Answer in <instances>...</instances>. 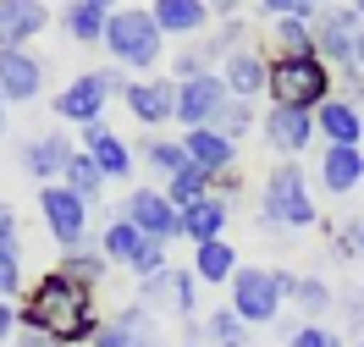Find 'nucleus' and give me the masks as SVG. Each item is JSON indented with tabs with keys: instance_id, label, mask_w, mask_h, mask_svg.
Returning a JSON list of instances; mask_svg holds the SVG:
<instances>
[{
	"instance_id": "obj_1",
	"label": "nucleus",
	"mask_w": 364,
	"mask_h": 347,
	"mask_svg": "<svg viewBox=\"0 0 364 347\" xmlns=\"http://www.w3.org/2000/svg\"><path fill=\"white\" fill-rule=\"evenodd\" d=\"M17 325L45 331L50 347H89L100 331V309H94V287L45 270L39 281H28L23 303H17Z\"/></svg>"
},
{
	"instance_id": "obj_2",
	"label": "nucleus",
	"mask_w": 364,
	"mask_h": 347,
	"mask_svg": "<svg viewBox=\"0 0 364 347\" xmlns=\"http://www.w3.org/2000/svg\"><path fill=\"white\" fill-rule=\"evenodd\" d=\"M105 55H111L116 72H127V77H149L160 67V55H166V33L155 28L149 17V6H116L111 17H105Z\"/></svg>"
},
{
	"instance_id": "obj_3",
	"label": "nucleus",
	"mask_w": 364,
	"mask_h": 347,
	"mask_svg": "<svg viewBox=\"0 0 364 347\" xmlns=\"http://www.w3.org/2000/svg\"><path fill=\"white\" fill-rule=\"evenodd\" d=\"M259 226L271 231H309L320 226L315 193H309V177L298 160H276L259 182Z\"/></svg>"
},
{
	"instance_id": "obj_4",
	"label": "nucleus",
	"mask_w": 364,
	"mask_h": 347,
	"mask_svg": "<svg viewBox=\"0 0 364 347\" xmlns=\"http://www.w3.org/2000/svg\"><path fill=\"white\" fill-rule=\"evenodd\" d=\"M265 94L271 105H298V111H320L337 94V72L320 55H271L265 61Z\"/></svg>"
},
{
	"instance_id": "obj_5",
	"label": "nucleus",
	"mask_w": 364,
	"mask_h": 347,
	"mask_svg": "<svg viewBox=\"0 0 364 347\" xmlns=\"http://www.w3.org/2000/svg\"><path fill=\"white\" fill-rule=\"evenodd\" d=\"M293 287L298 276L293 270H265V265H237V276L227 281V292H232V314L243 325H276V314H282V303L293 298Z\"/></svg>"
},
{
	"instance_id": "obj_6",
	"label": "nucleus",
	"mask_w": 364,
	"mask_h": 347,
	"mask_svg": "<svg viewBox=\"0 0 364 347\" xmlns=\"http://www.w3.org/2000/svg\"><path fill=\"white\" fill-rule=\"evenodd\" d=\"M127 89V72L116 67H100V72H77L67 89L55 94V116L72 121V127H89V121H105V105H111V94Z\"/></svg>"
},
{
	"instance_id": "obj_7",
	"label": "nucleus",
	"mask_w": 364,
	"mask_h": 347,
	"mask_svg": "<svg viewBox=\"0 0 364 347\" xmlns=\"http://www.w3.org/2000/svg\"><path fill=\"white\" fill-rule=\"evenodd\" d=\"M116 215H127L144 237H155V243H177L182 237V209L166 199V187H149V182H133L127 187V199L116 204Z\"/></svg>"
},
{
	"instance_id": "obj_8",
	"label": "nucleus",
	"mask_w": 364,
	"mask_h": 347,
	"mask_svg": "<svg viewBox=\"0 0 364 347\" xmlns=\"http://www.w3.org/2000/svg\"><path fill=\"white\" fill-rule=\"evenodd\" d=\"M94 204H83L72 187H61V182H45L39 187V215H45V231L61 243V254L67 248H77V243H89V215Z\"/></svg>"
},
{
	"instance_id": "obj_9",
	"label": "nucleus",
	"mask_w": 364,
	"mask_h": 347,
	"mask_svg": "<svg viewBox=\"0 0 364 347\" xmlns=\"http://www.w3.org/2000/svg\"><path fill=\"white\" fill-rule=\"evenodd\" d=\"M359 11L348 6V0H331V6H320L315 11V55L326 61V67H353V39H359Z\"/></svg>"
},
{
	"instance_id": "obj_10",
	"label": "nucleus",
	"mask_w": 364,
	"mask_h": 347,
	"mask_svg": "<svg viewBox=\"0 0 364 347\" xmlns=\"http://www.w3.org/2000/svg\"><path fill=\"white\" fill-rule=\"evenodd\" d=\"M138 303H144V309H166V314H177V320H193V314H199V281H193V270L166 265V270L138 281Z\"/></svg>"
},
{
	"instance_id": "obj_11",
	"label": "nucleus",
	"mask_w": 364,
	"mask_h": 347,
	"mask_svg": "<svg viewBox=\"0 0 364 347\" xmlns=\"http://www.w3.org/2000/svg\"><path fill=\"white\" fill-rule=\"evenodd\" d=\"M259 133L271 143L282 160H298V155H309L315 149V111H298V105H271V111L259 116Z\"/></svg>"
},
{
	"instance_id": "obj_12",
	"label": "nucleus",
	"mask_w": 364,
	"mask_h": 347,
	"mask_svg": "<svg viewBox=\"0 0 364 347\" xmlns=\"http://www.w3.org/2000/svg\"><path fill=\"white\" fill-rule=\"evenodd\" d=\"M122 105L133 111L138 127H166V121H177V83L171 77H127V89H122Z\"/></svg>"
},
{
	"instance_id": "obj_13",
	"label": "nucleus",
	"mask_w": 364,
	"mask_h": 347,
	"mask_svg": "<svg viewBox=\"0 0 364 347\" xmlns=\"http://www.w3.org/2000/svg\"><path fill=\"white\" fill-rule=\"evenodd\" d=\"M89 347H160V325H155V309H144V303H122L111 320H100Z\"/></svg>"
},
{
	"instance_id": "obj_14",
	"label": "nucleus",
	"mask_w": 364,
	"mask_h": 347,
	"mask_svg": "<svg viewBox=\"0 0 364 347\" xmlns=\"http://www.w3.org/2000/svg\"><path fill=\"white\" fill-rule=\"evenodd\" d=\"M227 99L232 94H227V83H221V72H199V77L177 83V127L182 133H188V127H210Z\"/></svg>"
},
{
	"instance_id": "obj_15",
	"label": "nucleus",
	"mask_w": 364,
	"mask_h": 347,
	"mask_svg": "<svg viewBox=\"0 0 364 347\" xmlns=\"http://www.w3.org/2000/svg\"><path fill=\"white\" fill-rule=\"evenodd\" d=\"M77 133H83V155L100 165L105 182H133V143L116 138L105 121H89V127H77Z\"/></svg>"
},
{
	"instance_id": "obj_16",
	"label": "nucleus",
	"mask_w": 364,
	"mask_h": 347,
	"mask_svg": "<svg viewBox=\"0 0 364 347\" xmlns=\"http://www.w3.org/2000/svg\"><path fill=\"white\" fill-rule=\"evenodd\" d=\"M45 94V61L33 50H0V99L6 105H28Z\"/></svg>"
},
{
	"instance_id": "obj_17",
	"label": "nucleus",
	"mask_w": 364,
	"mask_h": 347,
	"mask_svg": "<svg viewBox=\"0 0 364 347\" xmlns=\"http://www.w3.org/2000/svg\"><path fill=\"white\" fill-rule=\"evenodd\" d=\"M77 155V143L61 133V127H50V133H39V138L23 143V171L33 177V182H61V171H67V160Z\"/></svg>"
},
{
	"instance_id": "obj_18",
	"label": "nucleus",
	"mask_w": 364,
	"mask_h": 347,
	"mask_svg": "<svg viewBox=\"0 0 364 347\" xmlns=\"http://www.w3.org/2000/svg\"><path fill=\"white\" fill-rule=\"evenodd\" d=\"M50 28V0H0V50H28Z\"/></svg>"
},
{
	"instance_id": "obj_19",
	"label": "nucleus",
	"mask_w": 364,
	"mask_h": 347,
	"mask_svg": "<svg viewBox=\"0 0 364 347\" xmlns=\"http://www.w3.org/2000/svg\"><path fill=\"white\" fill-rule=\"evenodd\" d=\"M227 221H232V199L210 187L205 199H193V204L182 209V237H188L193 248H199V243H215V237H227Z\"/></svg>"
},
{
	"instance_id": "obj_20",
	"label": "nucleus",
	"mask_w": 364,
	"mask_h": 347,
	"mask_svg": "<svg viewBox=\"0 0 364 347\" xmlns=\"http://www.w3.org/2000/svg\"><path fill=\"white\" fill-rule=\"evenodd\" d=\"M315 133H320V143H348V149H364V111H359V105H348L342 94H331V99L315 111Z\"/></svg>"
},
{
	"instance_id": "obj_21",
	"label": "nucleus",
	"mask_w": 364,
	"mask_h": 347,
	"mask_svg": "<svg viewBox=\"0 0 364 347\" xmlns=\"http://www.w3.org/2000/svg\"><path fill=\"white\" fill-rule=\"evenodd\" d=\"M364 182V149H348V143H320V187L348 199L353 187Z\"/></svg>"
},
{
	"instance_id": "obj_22",
	"label": "nucleus",
	"mask_w": 364,
	"mask_h": 347,
	"mask_svg": "<svg viewBox=\"0 0 364 347\" xmlns=\"http://www.w3.org/2000/svg\"><path fill=\"white\" fill-rule=\"evenodd\" d=\"M177 138H182V149H188V160L199 165V171H210V177H221V171L237 165V143H232L227 133H215V127H188Z\"/></svg>"
},
{
	"instance_id": "obj_23",
	"label": "nucleus",
	"mask_w": 364,
	"mask_h": 347,
	"mask_svg": "<svg viewBox=\"0 0 364 347\" xmlns=\"http://www.w3.org/2000/svg\"><path fill=\"white\" fill-rule=\"evenodd\" d=\"M265 61H271V55H265V50H232L227 61H221V83H227V94L232 99H259V94H265Z\"/></svg>"
},
{
	"instance_id": "obj_24",
	"label": "nucleus",
	"mask_w": 364,
	"mask_h": 347,
	"mask_svg": "<svg viewBox=\"0 0 364 347\" xmlns=\"http://www.w3.org/2000/svg\"><path fill=\"white\" fill-rule=\"evenodd\" d=\"M149 17L166 39H193V33H205L215 17H210L205 0H149Z\"/></svg>"
},
{
	"instance_id": "obj_25",
	"label": "nucleus",
	"mask_w": 364,
	"mask_h": 347,
	"mask_svg": "<svg viewBox=\"0 0 364 347\" xmlns=\"http://www.w3.org/2000/svg\"><path fill=\"white\" fill-rule=\"evenodd\" d=\"M144 243H149V237H144L127 215H111L105 231H100V254L111 259V270H133V259L144 254Z\"/></svg>"
},
{
	"instance_id": "obj_26",
	"label": "nucleus",
	"mask_w": 364,
	"mask_h": 347,
	"mask_svg": "<svg viewBox=\"0 0 364 347\" xmlns=\"http://www.w3.org/2000/svg\"><path fill=\"white\" fill-rule=\"evenodd\" d=\"M193 281H205V287H227L237 276V248H232L227 237H215V243H199L193 248Z\"/></svg>"
},
{
	"instance_id": "obj_27",
	"label": "nucleus",
	"mask_w": 364,
	"mask_h": 347,
	"mask_svg": "<svg viewBox=\"0 0 364 347\" xmlns=\"http://www.w3.org/2000/svg\"><path fill=\"white\" fill-rule=\"evenodd\" d=\"M199 342L205 347H254V325H243L232 314V303H215L199 320Z\"/></svg>"
},
{
	"instance_id": "obj_28",
	"label": "nucleus",
	"mask_w": 364,
	"mask_h": 347,
	"mask_svg": "<svg viewBox=\"0 0 364 347\" xmlns=\"http://www.w3.org/2000/svg\"><path fill=\"white\" fill-rule=\"evenodd\" d=\"M55 270L72 281H83V287H94L100 292V281L111 276V259L100 254V243H77V248H67V254L55 259Z\"/></svg>"
},
{
	"instance_id": "obj_29",
	"label": "nucleus",
	"mask_w": 364,
	"mask_h": 347,
	"mask_svg": "<svg viewBox=\"0 0 364 347\" xmlns=\"http://www.w3.org/2000/svg\"><path fill=\"white\" fill-rule=\"evenodd\" d=\"M265 28H271L265 55H315V17H276Z\"/></svg>"
},
{
	"instance_id": "obj_30",
	"label": "nucleus",
	"mask_w": 364,
	"mask_h": 347,
	"mask_svg": "<svg viewBox=\"0 0 364 347\" xmlns=\"http://www.w3.org/2000/svg\"><path fill=\"white\" fill-rule=\"evenodd\" d=\"M105 17L111 11H100L89 0H67L61 6V28H67L72 45H105Z\"/></svg>"
},
{
	"instance_id": "obj_31",
	"label": "nucleus",
	"mask_w": 364,
	"mask_h": 347,
	"mask_svg": "<svg viewBox=\"0 0 364 347\" xmlns=\"http://www.w3.org/2000/svg\"><path fill=\"white\" fill-rule=\"evenodd\" d=\"M138 160L149 165L155 177H177V171H188V149H182V138H160V133H149V138L138 143Z\"/></svg>"
},
{
	"instance_id": "obj_32",
	"label": "nucleus",
	"mask_w": 364,
	"mask_h": 347,
	"mask_svg": "<svg viewBox=\"0 0 364 347\" xmlns=\"http://www.w3.org/2000/svg\"><path fill=\"white\" fill-rule=\"evenodd\" d=\"M298 309V320H320V314H331L337 309V292H331V281L326 276H298L293 298H287Z\"/></svg>"
},
{
	"instance_id": "obj_33",
	"label": "nucleus",
	"mask_w": 364,
	"mask_h": 347,
	"mask_svg": "<svg viewBox=\"0 0 364 347\" xmlns=\"http://www.w3.org/2000/svg\"><path fill=\"white\" fill-rule=\"evenodd\" d=\"M61 187H72L83 204H100V187H105V177H100V165H94L89 155L77 149V155L67 160V171H61Z\"/></svg>"
},
{
	"instance_id": "obj_34",
	"label": "nucleus",
	"mask_w": 364,
	"mask_h": 347,
	"mask_svg": "<svg viewBox=\"0 0 364 347\" xmlns=\"http://www.w3.org/2000/svg\"><path fill=\"white\" fill-rule=\"evenodd\" d=\"M210 127H215V133H227L232 143H243L254 127H259V111H254V99H227V105H221V116H215Z\"/></svg>"
},
{
	"instance_id": "obj_35",
	"label": "nucleus",
	"mask_w": 364,
	"mask_h": 347,
	"mask_svg": "<svg viewBox=\"0 0 364 347\" xmlns=\"http://www.w3.org/2000/svg\"><path fill=\"white\" fill-rule=\"evenodd\" d=\"M210 187H215V177L199 171V165H188V171H177V177H166V199H171L177 209H188L193 199H205Z\"/></svg>"
},
{
	"instance_id": "obj_36",
	"label": "nucleus",
	"mask_w": 364,
	"mask_h": 347,
	"mask_svg": "<svg viewBox=\"0 0 364 347\" xmlns=\"http://www.w3.org/2000/svg\"><path fill=\"white\" fill-rule=\"evenodd\" d=\"M28 292V270H23V243H0V298H23Z\"/></svg>"
},
{
	"instance_id": "obj_37",
	"label": "nucleus",
	"mask_w": 364,
	"mask_h": 347,
	"mask_svg": "<svg viewBox=\"0 0 364 347\" xmlns=\"http://www.w3.org/2000/svg\"><path fill=\"white\" fill-rule=\"evenodd\" d=\"M282 347H342V336L331 331V325H320V320H304Z\"/></svg>"
},
{
	"instance_id": "obj_38",
	"label": "nucleus",
	"mask_w": 364,
	"mask_h": 347,
	"mask_svg": "<svg viewBox=\"0 0 364 347\" xmlns=\"http://www.w3.org/2000/svg\"><path fill=\"white\" fill-rule=\"evenodd\" d=\"M166 265H171V243H155V237H149L144 254L133 259V276L144 281V276H155V270H166Z\"/></svg>"
},
{
	"instance_id": "obj_39",
	"label": "nucleus",
	"mask_w": 364,
	"mask_h": 347,
	"mask_svg": "<svg viewBox=\"0 0 364 347\" xmlns=\"http://www.w3.org/2000/svg\"><path fill=\"white\" fill-rule=\"evenodd\" d=\"M254 11L276 23V17H315V0H254Z\"/></svg>"
},
{
	"instance_id": "obj_40",
	"label": "nucleus",
	"mask_w": 364,
	"mask_h": 347,
	"mask_svg": "<svg viewBox=\"0 0 364 347\" xmlns=\"http://www.w3.org/2000/svg\"><path fill=\"white\" fill-rule=\"evenodd\" d=\"M331 254H337V265H353V254H359V221L331 231Z\"/></svg>"
},
{
	"instance_id": "obj_41",
	"label": "nucleus",
	"mask_w": 364,
	"mask_h": 347,
	"mask_svg": "<svg viewBox=\"0 0 364 347\" xmlns=\"http://www.w3.org/2000/svg\"><path fill=\"white\" fill-rule=\"evenodd\" d=\"M337 94L348 99V105H359V111H364V72L359 67H337Z\"/></svg>"
},
{
	"instance_id": "obj_42",
	"label": "nucleus",
	"mask_w": 364,
	"mask_h": 347,
	"mask_svg": "<svg viewBox=\"0 0 364 347\" xmlns=\"http://www.w3.org/2000/svg\"><path fill=\"white\" fill-rule=\"evenodd\" d=\"M337 303H342V320H348V331L364 342V287H359V292H348V298H337Z\"/></svg>"
},
{
	"instance_id": "obj_43",
	"label": "nucleus",
	"mask_w": 364,
	"mask_h": 347,
	"mask_svg": "<svg viewBox=\"0 0 364 347\" xmlns=\"http://www.w3.org/2000/svg\"><path fill=\"white\" fill-rule=\"evenodd\" d=\"M0 243H23V231H17V209L0 199Z\"/></svg>"
},
{
	"instance_id": "obj_44",
	"label": "nucleus",
	"mask_w": 364,
	"mask_h": 347,
	"mask_svg": "<svg viewBox=\"0 0 364 347\" xmlns=\"http://www.w3.org/2000/svg\"><path fill=\"white\" fill-rule=\"evenodd\" d=\"M11 336H17V303H11V298H0V347L11 342Z\"/></svg>"
},
{
	"instance_id": "obj_45",
	"label": "nucleus",
	"mask_w": 364,
	"mask_h": 347,
	"mask_svg": "<svg viewBox=\"0 0 364 347\" xmlns=\"http://www.w3.org/2000/svg\"><path fill=\"white\" fill-rule=\"evenodd\" d=\"M210 6V17H221V23H227V17H243V6H249V0H205Z\"/></svg>"
},
{
	"instance_id": "obj_46",
	"label": "nucleus",
	"mask_w": 364,
	"mask_h": 347,
	"mask_svg": "<svg viewBox=\"0 0 364 347\" xmlns=\"http://www.w3.org/2000/svg\"><path fill=\"white\" fill-rule=\"evenodd\" d=\"M11 342H17V347H50V336H45V331H33V325H17Z\"/></svg>"
},
{
	"instance_id": "obj_47",
	"label": "nucleus",
	"mask_w": 364,
	"mask_h": 347,
	"mask_svg": "<svg viewBox=\"0 0 364 347\" xmlns=\"http://www.w3.org/2000/svg\"><path fill=\"white\" fill-rule=\"evenodd\" d=\"M353 67L364 72V28H359V39H353Z\"/></svg>"
},
{
	"instance_id": "obj_48",
	"label": "nucleus",
	"mask_w": 364,
	"mask_h": 347,
	"mask_svg": "<svg viewBox=\"0 0 364 347\" xmlns=\"http://www.w3.org/2000/svg\"><path fill=\"white\" fill-rule=\"evenodd\" d=\"M6 111H11V105L0 99V138H6V127H11V116H6Z\"/></svg>"
},
{
	"instance_id": "obj_49",
	"label": "nucleus",
	"mask_w": 364,
	"mask_h": 347,
	"mask_svg": "<svg viewBox=\"0 0 364 347\" xmlns=\"http://www.w3.org/2000/svg\"><path fill=\"white\" fill-rule=\"evenodd\" d=\"M89 6H100V11H116V6H127V0H89Z\"/></svg>"
},
{
	"instance_id": "obj_50",
	"label": "nucleus",
	"mask_w": 364,
	"mask_h": 347,
	"mask_svg": "<svg viewBox=\"0 0 364 347\" xmlns=\"http://www.w3.org/2000/svg\"><path fill=\"white\" fill-rule=\"evenodd\" d=\"M348 6H353V11H359V23H364V0H348Z\"/></svg>"
},
{
	"instance_id": "obj_51",
	"label": "nucleus",
	"mask_w": 364,
	"mask_h": 347,
	"mask_svg": "<svg viewBox=\"0 0 364 347\" xmlns=\"http://www.w3.org/2000/svg\"><path fill=\"white\" fill-rule=\"evenodd\" d=\"M359 259H364V221H359Z\"/></svg>"
},
{
	"instance_id": "obj_52",
	"label": "nucleus",
	"mask_w": 364,
	"mask_h": 347,
	"mask_svg": "<svg viewBox=\"0 0 364 347\" xmlns=\"http://www.w3.org/2000/svg\"><path fill=\"white\" fill-rule=\"evenodd\" d=\"M182 347H205V342H199V336H188V342H182Z\"/></svg>"
},
{
	"instance_id": "obj_53",
	"label": "nucleus",
	"mask_w": 364,
	"mask_h": 347,
	"mask_svg": "<svg viewBox=\"0 0 364 347\" xmlns=\"http://www.w3.org/2000/svg\"><path fill=\"white\" fill-rule=\"evenodd\" d=\"M320 6H331V0H315V11H320Z\"/></svg>"
},
{
	"instance_id": "obj_54",
	"label": "nucleus",
	"mask_w": 364,
	"mask_h": 347,
	"mask_svg": "<svg viewBox=\"0 0 364 347\" xmlns=\"http://www.w3.org/2000/svg\"><path fill=\"white\" fill-rule=\"evenodd\" d=\"M353 347H364V342H353Z\"/></svg>"
}]
</instances>
